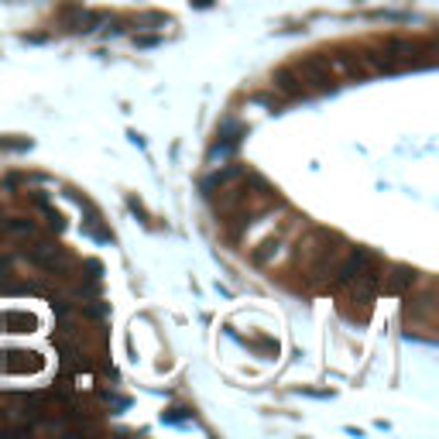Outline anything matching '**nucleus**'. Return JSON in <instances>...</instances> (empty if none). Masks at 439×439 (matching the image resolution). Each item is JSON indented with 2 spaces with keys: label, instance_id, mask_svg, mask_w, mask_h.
I'll list each match as a JSON object with an SVG mask.
<instances>
[{
  "label": "nucleus",
  "instance_id": "nucleus-1",
  "mask_svg": "<svg viewBox=\"0 0 439 439\" xmlns=\"http://www.w3.org/2000/svg\"><path fill=\"white\" fill-rule=\"evenodd\" d=\"M367 268H374V254L371 251H354L350 258L340 264V271H336V282L340 285H347V282H354L361 271H367Z\"/></svg>",
  "mask_w": 439,
  "mask_h": 439
},
{
  "label": "nucleus",
  "instance_id": "nucleus-2",
  "mask_svg": "<svg viewBox=\"0 0 439 439\" xmlns=\"http://www.w3.org/2000/svg\"><path fill=\"white\" fill-rule=\"evenodd\" d=\"M295 76L309 79V82H316V86H330V69H326L319 58H306V62H299V66H295Z\"/></svg>",
  "mask_w": 439,
  "mask_h": 439
},
{
  "label": "nucleus",
  "instance_id": "nucleus-3",
  "mask_svg": "<svg viewBox=\"0 0 439 439\" xmlns=\"http://www.w3.org/2000/svg\"><path fill=\"white\" fill-rule=\"evenodd\" d=\"M275 86L282 89L285 97H306V86L299 82L295 69H278V73H275Z\"/></svg>",
  "mask_w": 439,
  "mask_h": 439
},
{
  "label": "nucleus",
  "instance_id": "nucleus-4",
  "mask_svg": "<svg viewBox=\"0 0 439 439\" xmlns=\"http://www.w3.org/2000/svg\"><path fill=\"white\" fill-rule=\"evenodd\" d=\"M415 271H409V268H395V275H391V282H388V292H402L405 285H412Z\"/></svg>",
  "mask_w": 439,
  "mask_h": 439
},
{
  "label": "nucleus",
  "instance_id": "nucleus-5",
  "mask_svg": "<svg viewBox=\"0 0 439 439\" xmlns=\"http://www.w3.org/2000/svg\"><path fill=\"white\" fill-rule=\"evenodd\" d=\"M0 319H4V326H35V319L27 312H4Z\"/></svg>",
  "mask_w": 439,
  "mask_h": 439
}]
</instances>
